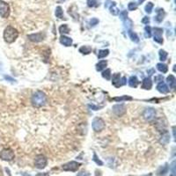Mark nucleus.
I'll use <instances>...</instances> for the list:
<instances>
[{
  "instance_id": "nucleus-39",
  "label": "nucleus",
  "mask_w": 176,
  "mask_h": 176,
  "mask_svg": "<svg viewBox=\"0 0 176 176\" xmlns=\"http://www.w3.org/2000/svg\"><path fill=\"white\" fill-rule=\"evenodd\" d=\"M78 176H90V174L87 173V172H80V173H78Z\"/></svg>"
},
{
  "instance_id": "nucleus-10",
  "label": "nucleus",
  "mask_w": 176,
  "mask_h": 176,
  "mask_svg": "<svg viewBox=\"0 0 176 176\" xmlns=\"http://www.w3.org/2000/svg\"><path fill=\"white\" fill-rule=\"evenodd\" d=\"M112 109H113L114 114L116 116H123L126 113V107L124 105H123V104L115 105Z\"/></svg>"
},
{
  "instance_id": "nucleus-9",
  "label": "nucleus",
  "mask_w": 176,
  "mask_h": 176,
  "mask_svg": "<svg viewBox=\"0 0 176 176\" xmlns=\"http://www.w3.org/2000/svg\"><path fill=\"white\" fill-rule=\"evenodd\" d=\"M155 116H156V111H155V109H151V108L146 109L143 113V116L147 121L153 120L155 118Z\"/></svg>"
},
{
  "instance_id": "nucleus-45",
  "label": "nucleus",
  "mask_w": 176,
  "mask_h": 176,
  "mask_svg": "<svg viewBox=\"0 0 176 176\" xmlns=\"http://www.w3.org/2000/svg\"><path fill=\"white\" fill-rule=\"evenodd\" d=\"M3 175V172H2V169H1V167H0V176Z\"/></svg>"
},
{
  "instance_id": "nucleus-48",
  "label": "nucleus",
  "mask_w": 176,
  "mask_h": 176,
  "mask_svg": "<svg viewBox=\"0 0 176 176\" xmlns=\"http://www.w3.org/2000/svg\"></svg>"
},
{
  "instance_id": "nucleus-28",
  "label": "nucleus",
  "mask_w": 176,
  "mask_h": 176,
  "mask_svg": "<svg viewBox=\"0 0 176 176\" xmlns=\"http://www.w3.org/2000/svg\"><path fill=\"white\" fill-rule=\"evenodd\" d=\"M102 77L104 78H106L107 80H109L110 78H111V71H110V69H107L106 71H104L102 72Z\"/></svg>"
},
{
  "instance_id": "nucleus-38",
  "label": "nucleus",
  "mask_w": 176,
  "mask_h": 176,
  "mask_svg": "<svg viewBox=\"0 0 176 176\" xmlns=\"http://www.w3.org/2000/svg\"><path fill=\"white\" fill-rule=\"evenodd\" d=\"M99 23V20L97 19H92L91 20H90V25L92 26H96L97 24Z\"/></svg>"
},
{
  "instance_id": "nucleus-17",
  "label": "nucleus",
  "mask_w": 176,
  "mask_h": 176,
  "mask_svg": "<svg viewBox=\"0 0 176 176\" xmlns=\"http://www.w3.org/2000/svg\"><path fill=\"white\" fill-rule=\"evenodd\" d=\"M167 83L169 84L170 88L174 89V88H175V85H176V79H175V78H174V76L169 75L167 77Z\"/></svg>"
},
{
  "instance_id": "nucleus-42",
  "label": "nucleus",
  "mask_w": 176,
  "mask_h": 176,
  "mask_svg": "<svg viewBox=\"0 0 176 176\" xmlns=\"http://www.w3.org/2000/svg\"><path fill=\"white\" fill-rule=\"evenodd\" d=\"M172 176H174L175 175V170H174V162L172 164Z\"/></svg>"
},
{
  "instance_id": "nucleus-30",
  "label": "nucleus",
  "mask_w": 176,
  "mask_h": 176,
  "mask_svg": "<svg viewBox=\"0 0 176 176\" xmlns=\"http://www.w3.org/2000/svg\"><path fill=\"white\" fill-rule=\"evenodd\" d=\"M169 140H170V136H169V135L166 132L164 135H162V138H161V140H160V142L162 143H164V144H166V143H167L169 142Z\"/></svg>"
},
{
  "instance_id": "nucleus-40",
  "label": "nucleus",
  "mask_w": 176,
  "mask_h": 176,
  "mask_svg": "<svg viewBox=\"0 0 176 176\" xmlns=\"http://www.w3.org/2000/svg\"><path fill=\"white\" fill-rule=\"evenodd\" d=\"M142 22L143 23H144V24H148V23L150 22V19L148 17H144L142 19Z\"/></svg>"
},
{
  "instance_id": "nucleus-15",
  "label": "nucleus",
  "mask_w": 176,
  "mask_h": 176,
  "mask_svg": "<svg viewBox=\"0 0 176 176\" xmlns=\"http://www.w3.org/2000/svg\"><path fill=\"white\" fill-rule=\"evenodd\" d=\"M156 12H157V15H156V17H155V20H156L157 22H161V21L164 19V17H165L166 13H165L164 10L161 8L158 9Z\"/></svg>"
},
{
  "instance_id": "nucleus-44",
  "label": "nucleus",
  "mask_w": 176,
  "mask_h": 176,
  "mask_svg": "<svg viewBox=\"0 0 176 176\" xmlns=\"http://www.w3.org/2000/svg\"><path fill=\"white\" fill-rule=\"evenodd\" d=\"M6 79H9V80H11V81H13V78H10V77H8V76H5V77Z\"/></svg>"
},
{
  "instance_id": "nucleus-3",
  "label": "nucleus",
  "mask_w": 176,
  "mask_h": 176,
  "mask_svg": "<svg viewBox=\"0 0 176 176\" xmlns=\"http://www.w3.org/2000/svg\"><path fill=\"white\" fill-rule=\"evenodd\" d=\"M15 155L14 152L12 149L9 148H5L3 149L2 151H0V159L5 161H12V159H14Z\"/></svg>"
},
{
  "instance_id": "nucleus-8",
  "label": "nucleus",
  "mask_w": 176,
  "mask_h": 176,
  "mask_svg": "<svg viewBox=\"0 0 176 176\" xmlns=\"http://www.w3.org/2000/svg\"><path fill=\"white\" fill-rule=\"evenodd\" d=\"M80 163H78L76 161H71L67 164H64L63 166V169L64 171H71V172H76L79 167H80Z\"/></svg>"
},
{
  "instance_id": "nucleus-18",
  "label": "nucleus",
  "mask_w": 176,
  "mask_h": 176,
  "mask_svg": "<svg viewBox=\"0 0 176 176\" xmlns=\"http://www.w3.org/2000/svg\"><path fill=\"white\" fill-rule=\"evenodd\" d=\"M107 65H108V62L106 60H101L96 64V70L98 71H101L104 70L105 68L107 67Z\"/></svg>"
},
{
  "instance_id": "nucleus-2",
  "label": "nucleus",
  "mask_w": 176,
  "mask_h": 176,
  "mask_svg": "<svg viewBox=\"0 0 176 176\" xmlns=\"http://www.w3.org/2000/svg\"><path fill=\"white\" fill-rule=\"evenodd\" d=\"M18 36H19V32L17 31V29H15L11 26H7L4 31V39L8 43L15 42Z\"/></svg>"
},
{
  "instance_id": "nucleus-20",
  "label": "nucleus",
  "mask_w": 176,
  "mask_h": 176,
  "mask_svg": "<svg viewBox=\"0 0 176 176\" xmlns=\"http://www.w3.org/2000/svg\"><path fill=\"white\" fill-rule=\"evenodd\" d=\"M157 69L159 70L160 72H162V73H167L168 71V67L167 64H157Z\"/></svg>"
},
{
  "instance_id": "nucleus-32",
  "label": "nucleus",
  "mask_w": 176,
  "mask_h": 176,
  "mask_svg": "<svg viewBox=\"0 0 176 176\" xmlns=\"http://www.w3.org/2000/svg\"><path fill=\"white\" fill-rule=\"evenodd\" d=\"M138 6V4L137 3H135V2H130L129 5H128V8L129 11H134L137 8Z\"/></svg>"
},
{
  "instance_id": "nucleus-21",
  "label": "nucleus",
  "mask_w": 176,
  "mask_h": 176,
  "mask_svg": "<svg viewBox=\"0 0 176 176\" xmlns=\"http://www.w3.org/2000/svg\"><path fill=\"white\" fill-rule=\"evenodd\" d=\"M92 51V48L89 46H83L79 49V52L84 54V55H88L90 54V52Z\"/></svg>"
},
{
  "instance_id": "nucleus-37",
  "label": "nucleus",
  "mask_w": 176,
  "mask_h": 176,
  "mask_svg": "<svg viewBox=\"0 0 176 176\" xmlns=\"http://www.w3.org/2000/svg\"><path fill=\"white\" fill-rule=\"evenodd\" d=\"M120 17L122 19H128V13L126 11H123L121 13H120Z\"/></svg>"
},
{
  "instance_id": "nucleus-26",
  "label": "nucleus",
  "mask_w": 176,
  "mask_h": 176,
  "mask_svg": "<svg viewBox=\"0 0 176 176\" xmlns=\"http://www.w3.org/2000/svg\"><path fill=\"white\" fill-rule=\"evenodd\" d=\"M167 53L165 50H159V59L162 62H164V61L167 60Z\"/></svg>"
},
{
  "instance_id": "nucleus-27",
  "label": "nucleus",
  "mask_w": 176,
  "mask_h": 176,
  "mask_svg": "<svg viewBox=\"0 0 176 176\" xmlns=\"http://www.w3.org/2000/svg\"><path fill=\"white\" fill-rule=\"evenodd\" d=\"M110 12H111V13L114 14V15H117L118 13H119V10L116 7V3H115V2H113V3L111 4Z\"/></svg>"
},
{
  "instance_id": "nucleus-4",
  "label": "nucleus",
  "mask_w": 176,
  "mask_h": 176,
  "mask_svg": "<svg viewBox=\"0 0 176 176\" xmlns=\"http://www.w3.org/2000/svg\"><path fill=\"white\" fill-rule=\"evenodd\" d=\"M47 164H48V159L44 155L39 154L35 157V159H34L35 167H37L38 169H43L46 167Z\"/></svg>"
},
{
  "instance_id": "nucleus-16",
  "label": "nucleus",
  "mask_w": 176,
  "mask_h": 176,
  "mask_svg": "<svg viewBox=\"0 0 176 176\" xmlns=\"http://www.w3.org/2000/svg\"><path fill=\"white\" fill-rule=\"evenodd\" d=\"M157 89H158V91L161 92V93H167V92H169L168 86L165 84L163 81L160 82V83L157 85Z\"/></svg>"
},
{
  "instance_id": "nucleus-13",
  "label": "nucleus",
  "mask_w": 176,
  "mask_h": 176,
  "mask_svg": "<svg viewBox=\"0 0 176 176\" xmlns=\"http://www.w3.org/2000/svg\"><path fill=\"white\" fill-rule=\"evenodd\" d=\"M60 42L64 45L65 47H70L71 46L72 44V39L70 38V37H67V36H64V35H62L60 37Z\"/></svg>"
},
{
  "instance_id": "nucleus-41",
  "label": "nucleus",
  "mask_w": 176,
  "mask_h": 176,
  "mask_svg": "<svg viewBox=\"0 0 176 176\" xmlns=\"http://www.w3.org/2000/svg\"><path fill=\"white\" fill-rule=\"evenodd\" d=\"M162 80H163V77L162 76H157V77H155V81L156 82H162Z\"/></svg>"
},
{
  "instance_id": "nucleus-6",
  "label": "nucleus",
  "mask_w": 176,
  "mask_h": 176,
  "mask_svg": "<svg viewBox=\"0 0 176 176\" xmlns=\"http://www.w3.org/2000/svg\"><path fill=\"white\" fill-rule=\"evenodd\" d=\"M112 84L118 88V87H120V86L126 84V78H124V77L121 78V75L119 73H116V74L113 75Z\"/></svg>"
},
{
  "instance_id": "nucleus-19",
  "label": "nucleus",
  "mask_w": 176,
  "mask_h": 176,
  "mask_svg": "<svg viewBox=\"0 0 176 176\" xmlns=\"http://www.w3.org/2000/svg\"><path fill=\"white\" fill-rule=\"evenodd\" d=\"M129 85L131 87H136L137 85H138V79L136 78V77H135V76L130 77L129 79Z\"/></svg>"
},
{
  "instance_id": "nucleus-43",
  "label": "nucleus",
  "mask_w": 176,
  "mask_h": 176,
  "mask_svg": "<svg viewBox=\"0 0 176 176\" xmlns=\"http://www.w3.org/2000/svg\"><path fill=\"white\" fill-rule=\"evenodd\" d=\"M36 176H50V173H40L36 174Z\"/></svg>"
},
{
  "instance_id": "nucleus-23",
  "label": "nucleus",
  "mask_w": 176,
  "mask_h": 176,
  "mask_svg": "<svg viewBox=\"0 0 176 176\" xmlns=\"http://www.w3.org/2000/svg\"><path fill=\"white\" fill-rule=\"evenodd\" d=\"M56 16L59 19H64V12H63V9L61 6H57L56 9Z\"/></svg>"
},
{
  "instance_id": "nucleus-33",
  "label": "nucleus",
  "mask_w": 176,
  "mask_h": 176,
  "mask_svg": "<svg viewBox=\"0 0 176 176\" xmlns=\"http://www.w3.org/2000/svg\"><path fill=\"white\" fill-rule=\"evenodd\" d=\"M167 172H168V166L167 165H165L163 167L160 168V171H159V174L163 176L165 175Z\"/></svg>"
},
{
  "instance_id": "nucleus-34",
  "label": "nucleus",
  "mask_w": 176,
  "mask_h": 176,
  "mask_svg": "<svg viewBox=\"0 0 176 176\" xmlns=\"http://www.w3.org/2000/svg\"><path fill=\"white\" fill-rule=\"evenodd\" d=\"M114 101H127V100H132L131 97H129V96H123V97H116V98H114L113 99Z\"/></svg>"
},
{
  "instance_id": "nucleus-31",
  "label": "nucleus",
  "mask_w": 176,
  "mask_h": 176,
  "mask_svg": "<svg viewBox=\"0 0 176 176\" xmlns=\"http://www.w3.org/2000/svg\"><path fill=\"white\" fill-rule=\"evenodd\" d=\"M152 9H153V4H152L151 2H149V3L145 5L144 10H145V12H146L148 14H150V13H151V12H152Z\"/></svg>"
},
{
  "instance_id": "nucleus-47",
  "label": "nucleus",
  "mask_w": 176,
  "mask_h": 176,
  "mask_svg": "<svg viewBox=\"0 0 176 176\" xmlns=\"http://www.w3.org/2000/svg\"><path fill=\"white\" fill-rule=\"evenodd\" d=\"M139 1H140V2H141V3H142V2H143V1H144V0H139Z\"/></svg>"
},
{
  "instance_id": "nucleus-36",
  "label": "nucleus",
  "mask_w": 176,
  "mask_h": 176,
  "mask_svg": "<svg viewBox=\"0 0 176 176\" xmlns=\"http://www.w3.org/2000/svg\"><path fill=\"white\" fill-rule=\"evenodd\" d=\"M144 30H145V36H146V37H148V38H150V37L151 36V27H150L149 26H145V28H144Z\"/></svg>"
},
{
  "instance_id": "nucleus-29",
  "label": "nucleus",
  "mask_w": 176,
  "mask_h": 176,
  "mask_svg": "<svg viewBox=\"0 0 176 176\" xmlns=\"http://www.w3.org/2000/svg\"><path fill=\"white\" fill-rule=\"evenodd\" d=\"M87 5L89 7H97L100 5V4L97 2V0H87Z\"/></svg>"
},
{
  "instance_id": "nucleus-14",
  "label": "nucleus",
  "mask_w": 176,
  "mask_h": 176,
  "mask_svg": "<svg viewBox=\"0 0 176 176\" xmlns=\"http://www.w3.org/2000/svg\"><path fill=\"white\" fill-rule=\"evenodd\" d=\"M152 86V82H151V79L150 78H146L143 80L142 84V88L143 89H145V90H150Z\"/></svg>"
},
{
  "instance_id": "nucleus-25",
  "label": "nucleus",
  "mask_w": 176,
  "mask_h": 176,
  "mask_svg": "<svg viewBox=\"0 0 176 176\" xmlns=\"http://www.w3.org/2000/svg\"><path fill=\"white\" fill-rule=\"evenodd\" d=\"M109 50H99L98 57L100 59L103 58V57H106L107 56H109Z\"/></svg>"
},
{
  "instance_id": "nucleus-5",
  "label": "nucleus",
  "mask_w": 176,
  "mask_h": 176,
  "mask_svg": "<svg viewBox=\"0 0 176 176\" xmlns=\"http://www.w3.org/2000/svg\"><path fill=\"white\" fill-rule=\"evenodd\" d=\"M10 15V6L7 3L0 0V16L4 19H6Z\"/></svg>"
},
{
  "instance_id": "nucleus-35",
  "label": "nucleus",
  "mask_w": 176,
  "mask_h": 176,
  "mask_svg": "<svg viewBox=\"0 0 176 176\" xmlns=\"http://www.w3.org/2000/svg\"><path fill=\"white\" fill-rule=\"evenodd\" d=\"M93 161L97 164V165H99V166H103V162L101 161V159H99V158L97 157V155H96V153L94 152L93 153Z\"/></svg>"
},
{
  "instance_id": "nucleus-7",
  "label": "nucleus",
  "mask_w": 176,
  "mask_h": 176,
  "mask_svg": "<svg viewBox=\"0 0 176 176\" xmlns=\"http://www.w3.org/2000/svg\"><path fill=\"white\" fill-rule=\"evenodd\" d=\"M105 128V122L101 118H95L92 122V129L96 132H100Z\"/></svg>"
},
{
  "instance_id": "nucleus-12",
  "label": "nucleus",
  "mask_w": 176,
  "mask_h": 176,
  "mask_svg": "<svg viewBox=\"0 0 176 176\" xmlns=\"http://www.w3.org/2000/svg\"><path fill=\"white\" fill-rule=\"evenodd\" d=\"M28 39L33 42H40L44 39V35L42 33H37V34H30L27 36Z\"/></svg>"
},
{
  "instance_id": "nucleus-24",
  "label": "nucleus",
  "mask_w": 176,
  "mask_h": 176,
  "mask_svg": "<svg viewBox=\"0 0 176 176\" xmlns=\"http://www.w3.org/2000/svg\"><path fill=\"white\" fill-rule=\"evenodd\" d=\"M59 32L61 34H69L70 33V29H69L68 26L66 24H64V25H62L59 27Z\"/></svg>"
},
{
  "instance_id": "nucleus-22",
  "label": "nucleus",
  "mask_w": 176,
  "mask_h": 176,
  "mask_svg": "<svg viewBox=\"0 0 176 176\" xmlns=\"http://www.w3.org/2000/svg\"><path fill=\"white\" fill-rule=\"evenodd\" d=\"M129 37H130V39H131V41L134 42H139V39H138V36H137V34L134 33L133 31H131V30H129Z\"/></svg>"
},
{
  "instance_id": "nucleus-11",
  "label": "nucleus",
  "mask_w": 176,
  "mask_h": 176,
  "mask_svg": "<svg viewBox=\"0 0 176 176\" xmlns=\"http://www.w3.org/2000/svg\"><path fill=\"white\" fill-rule=\"evenodd\" d=\"M153 33H154V41L159 43V44H162L163 43V38H162L163 29L160 28V27H155Z\"/></svg>"
},
{
  "instance_id": "nucleus-46",
  "label": "nucleus",
  "mask_w": 176,
  "mask_h": 176,
  "mask_svg": "<svg viewBox=\"0 0 176 176\" xmlns=\"http://www.w3.org/2000/svg\"><path fill=\"white\" fill-rule=\"evenodd\" d=\"M143 176H151V174H148V175H143Z\"/></svg>"
},
{
  "instance_id": "nucleus-1",
  "label": "nucleus",
  "mask_w": 176,
  "mask_h": 176,
  "mask_svg": "<svg viewBox=\"0 0 176 176\" xmlns=\"http://www.w3.org/2000/svg\"><path fill=\"white\" fill-rule=\"evenodd\" d=\"M48 98L46 94L42 91H37L32 96V104L36 108H41L47 104Z\"/></svg>"
}]
</instances>
